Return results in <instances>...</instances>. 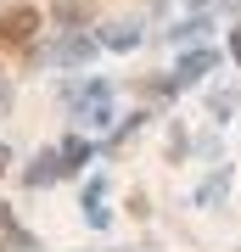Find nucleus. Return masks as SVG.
Segmentation results:
<instances>
[{
  "label": "nucleus",
  "instance_id": "2",
  "mask_svg": "<svg viewBox=\"0 0 241 252\" xmlns=\"http://www.w3.org/2000/svg\"><path fill=\"white\" fill-rule=\"evenodd\" d=\"M45 180H56V157H39L34 168H28V185H45Z\"/></svg>",
  "mask_w": 241,
  "mask_h": 252
},
{
  "label": "nucleus",
  "instance_id": "1",
  "mask_svg": "<svg viewBox=\"0 0 241 252\" xmlns=\"http://www.w3.org/2000/svg\"><path fill=\"white\" fill-rule=\"evenodd\" d=\"M34 28H39V17L28 6H6V11H0V45H28Z\"/></svg>",
  "mask_w": 241,
  "mask_h": 252
},
{
  "label": "nucleus",
  "instance_id": "3",
  "mask_svg": "<svg viewBox=\"0 0 241 252\" xmlns=\"http://www.w3.org/2000/svg\"><path fill=\"white\" fill-rule=\"evenodd\" d=\"M0 174H6V146H0Z\"/></svg>",
  "mask_w": 241,
  "mask_h": 252
},
{
  "label": "nucleus",
  "instance_id": "4",
  "mask_svg": "<svg viewBox=\"0 0 241 252\" xmlns=\"http://www.w3.org/2000/svg\"><path fill=\"white\" fill-rule=\"evenodd\" d=\"M236 56H241V34H236Z\"/></svg>",
  "mask_w": 241,
  "mask_h": 252
}]
</instances>
